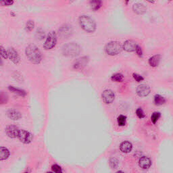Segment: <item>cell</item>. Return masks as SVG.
Returning <instances> with one entry per match:
<instances>
[{"label": "cell", "instance_id": "obj_11", "mask_svg": "<svg viewBox=\"0 0 173 173\" xmlns=\"http://www.w3.org/2000/svg\"><path fill=\"white\" fill-rule=\"evenodd\" d=\"M19 128L15 125H8L5 128V132L7 136L10 138H17L19 132Z\"/></svg>", "mask_w": 173, "mask_h": 173}, {"label": "cell", "instance_id": "obj_17", "mask_svg": "<svg viewBox=\"0 0 173 173\" xmlns=\"http://www.w3.org/2000/svg\"><path fill=\"white\" fill-rule=\"evenodd\" d=\"M120 149L123 153H129L132 149V145L129 141H123L121 144L120 145Z\"/></svg>", "mask_w": 173, "mask_h": 173}, {"label": "cell", "instance_id": "obj_40", "mask_svg": "<svg viewBox=\"0 0 173 173\" xmlns=\"http://www.w3.org/2000/svg\"><path fill=\"white\" fill-rule=\"evenodd\" d=\"M125 1H126V4L127 5V4L128 3V2H129V0H125Z\"/></svg>", "mask_w": 173, "mask_h": 173}, {"label": "cell", "instance_id": "obj_18", "mask_svg": "<svg viewBox=\"0 0 173 173\" xmlns=\"http://www.w3.org/2000/svg\"><path fill=\"white\" fill-rule=\"evenodd\" d=\"M8 90L13 93V94L20 95L21 97H25L26 95H27V93H26L25 90L22 89H20V88L15 87L12 85L8 86Z\"/></svg>", "mask_w": 173, "mask_h": 173}, {"label": "cell", "instance_id": "obj_15", "mask_svg": "<svg viewBox=\"0 0 173 173\" xmlns=\"http://www.w3.org/2000/svg\"><path fill=\"white\" fill-rule=\"evenodd\" d=\"M132 10L135 13V14L138 15H143L145 14L147 12V8H146L143 3H135L133 6H132Z\"/></svg>", "mask_w": 173, "mask_h": 173}, {"label": "cell", "instance_id": "obj_29", "mask_svg": "<svg viewBox=\"0 0 173 173\" xmlns=\"http://www.w3.org/2000/svg\"><path fill=\"white\" fill-rule=\"evenodd\" d=\"M46 37V34L44 30L41 29H37L36 32V37L38 40H43Z\"/></svg>", "mask_w": 173, "mask_h": 173}, {"label": "cell", "instance_id": "obj_20", "mask_svg": "<svg viewBox=\"0 0 173 173\" xmlns=\"http://www.w3.org/2000/svg\"><path fill=\"white\" fill-rule=\"evenodd\" d=\"M161 60V56L160 55H155L152 57H151L149 59V64L152 66V67H157L159 65V62Z\"/></svg>", "mask_w": 173, "mask_h": 173}, {"label": "cell", "instance_id": "obj_41", "mask_svg": "<svg viewBox=\"0 0 173 173\" xmlns=\"http://www.w3.org/2000/svg\"><path fill=\"white\" fill-rule=\"evenodd\" d=\"M170 1H171V0H170Z\"/></svg>", "mask_w": 173, "mask_h": 173}, {"label": "cell", "instance_id": "obj_35", "mask_svg": "<svg viewBox=\"0 0 173 173\" xmlns=\"http://www.w3.org/2000/svg\"><path fill=\"white\" fill-rule=\"evenodd\" d=\"M135 51L137 53V54L138 55L139 57H142V56H143V51H142L141 47L139 45L137 46L136 49H135Z\"/></svg>", "mask_w": 173, "mask_h": 173}, {"label": "cell", "instance_id": "obj_8", "mask_svg": "<svg viewBox=\"0 0 173 173\" xmlns=\"http://www.w3.org/2000/svg\"><path fill=\"white\" fill-rule=\"evenodd\" d=\"M89 58L88 56H83L74 61L73 64V68L76 70H82L87 66L89 63Z\"/></svg>", "mask_w": 173, "mask_h": 173}, {"label": "cell", "instance_id": "obj_21", "mask_svg": "<svg viewBox=\"0 0 173 173\" xmlns=\"http://www.w3.org/2000/svg\"><path fill=\"white\" fill-rule=\"evenodd\" d=\"M102 6V1L101 0H91L90 6L94 11H97L100 10Z\"/></svg>", "mask_w": 173, "mask_h": 173}, {"label": "cell", "instance_id": "obj_26", "mask_svg": "<svg viewBox=\"0 0 173 173\" xmlns=\"http://www.w3.org/2000/svg\"><path fill=\"white\" fill-rule=\"evenodd\" d=\"M117 122L119 126L124 127L126 125L127 122V116H124V115H120L117 118Z\"/></svg>", "mask_w": 173, "mask_h": 173}, {"label": "cell", "instance_id": "obj_31", "mask_svg": "<svg viewBox=\"0 0 173 173\" xmlns=\"http://www.w3.org/2000/svg\"><path fill=\"white\" fill-rule=\"evenodd\" d=\"M14 4V0H0V5L2 6H10Z\"/></svg>", "mask_w": 173, "mask_h": 173}, {"label": "cell", "instance_id": "obj_37", "mask_svg": "<svg viewBox=\"0 0 173 173\" xmlns=\"http://www.w3.org/2000/svg\"><path fill=\"white\" fill-rule=\"evenodd\" d=\"M2 65H3V61H2V58H1V56H0V66H2Z\"/></svg>", "mask_w": 173, "mask_h": 173}, {"label": "cell", "instance_id": "obj_22", "mask_svg": "<svg viewBox=\"0 0 173 173\" xmlns=\"http://www.w3.org/2000/svg\"><path fill=\"white\" fill-rule=\"evenodd\" d=\"M166 102V100L163 96L156 94L154 96V104L156 105H162L165 104Z\"/></svg>", "mask_w": 173, "mask_h": 173}, {"label": "cell", "instance_id": "obj_12", "mask_svg": "<svg viewBox=\"0 0 173 173\" xmlns=\"http://www.w3.org/2000/svg\"><path fill=\"white\" fill-rule=\"evenodd\" d=\"M137 94L140 97L148 96L151 92L150 87L145 84H141L137 87L136 89Z\"/></svg>", "mask_w": 173, "mask_h": 173}, {"label": "cell", "instance_id": "obj_19", "mask_svg": "<svg viewBox=\"0 0 173 173\" xmlns=\"http://www.w3.org/2000/svg\"><path fill=\"white\" fill-rule=\"evenodd\" d=\"M10 156V152L6 147H0V161L6 160Z\"/></svg>", "mask_w": 173, "mask_h": 173}, {"label": "cell", "instance_id": "obj_36", "mask_svg": "<svg viewBox=\"0 0 173 173\" xmlns=\"http://www.w3.org/2000/svg\"><path fill=\"white\" fill-rule=\"evenodd\" d=\"M146 1H148V2L151 3H154V0H146Z\"/></svg>", "mask_w": 173, "mask_h": 173}, {"label": "cell", "instance_id": "obj_2", "mask_svg": "<svg viewBox=\"0 0 173 173\" xmlns=\"http://www.w3.org/2000/svg\"><path fill=\"white\" fill-rule=\"evenodd\" d=\"M81 49L78 44L77 43L71 42L66 44L62 48V54L68 57H74L78 56L81 53Z\"/></svg>", "mask_w": 173, "mask_h": 173}, {"label": "cell", "instance_id": "obj_13", "mask_svg": "<svg viewBox=\"0 0 173 173\" xmlns=\"http://www.w3.org/2000/svg\"><path fill=\"white\" fill-rule=\"evenodd\" d=\"M137 46V42L133 41V40H127V41L124 43L122 46V49L126 51L132 52L135 51Z\"/></svg>", "mask_w": 173, "mask_h": 173}, {"label": "cell", "instance_id": "obj_9", "mask_svg": "<svg viewBox=\"0 0 173 173\" xmlns=\"http://www.w3.org/2000/svg\"><path fill=\"white\" fill-rule=\"evenodd\" d=\"M101 97H102V100L104 101V103H105L106 104H111L114 101L115 95L112 90L106 89L102 93Z\"/></svg>", "mask_w": 173, "mask_h": 173}, {"label": "cell", "instance_id": "obj_5", "mask_svg": "<svg viewBox=\"0 0 173 173\" xmlns=\"http://www.w3.org/2000/svg\"><path fill=\"white\" fill-rule=\"evenodd\" d=\"M57 43V35L56 32L51 31L47 35V37L45 43L43 44V47L46 50H51L54 48Z\"/></svg>", "mask_w": 173, "mask_h": 173}, {"label": "cell", "instance_id": "obj_1", "mask_svg": "<svg viewBox=\"0 0 173 173\" xmlns=\"http://www.w3.org/2000/svg\"><path fill=\"white\" fill-rule=\"evenodd\" d=\"M25 55L30 62L34 64H39L42 60L41 52L34 44H30L26 47Z\"/></svg>", "mask_w": 173, "mask_h": 173}, {"label": "cell", "instance_id": "obj_6", "mask_svg": "<svg viewBox=\"0 0 173 173\" xmlns=\"http://www.w3.org/2000/svg\"><path fill=\"white\" fill-rule=\"evenodd\" d=\"M17 138L20 142L24 144H29L31 143L33 139V136L31 132L23 129H20Z\"/></svg>", "mask_w": 173, "mask_h": 173}, {"label": "cell", "instance_id": "obj_10", "mask_svg": "<svg viewBox=\"0 0 173 173\" xmlns=\"http://www.w3.org/2000/svg\"><path fill=\"white\" fill-rule=\"evenodd\" d=\"M8 58L10 59L14 64H19L20 62V57L19 53L14 48L10 47L8 50Z\"/></svg>", "mask_w": 173, "mask_h": 173}, {"label": "cell", "instance_id": "obj_30", "mask_svg": "<svg viewBox=\"0 0 173 173\" xmlns=\"http://www.w3.org/2000/svg\"><path fill=\"white\" fill-rule=\"evenodd\" d=\"M0 56L5 60L8 58V51L2 46H0Z\"/></svg>", "mask_w": 173, "mask_h": 173}, {"label": "cell", "instance_id": "obj_16", "mask_svg": "<svg viewBox=\"0 0 173 173\" xmlns=\"http://www.w3.org/2000/svg\"><path fill=\"white\" fill-rule=\"evenodd\" d=\"M8 117L12 121H18L22 118V114L16 110H9L7 112Z\"/></svg>", "mask_w": 173, "mask_h": 173}, {"label": "cell", "instance_id": "obj_33", "mask_svg": "<svg viewBox=\"0 0 173 173\" xmlns=\"http://www.w3.org/2000/svg\"><path fill=\"white\" fill-rule=\"evenodd\" d=\"M136 114H137V116H138V118L140 119L144 118L145 117V114L143 112V110H142L141 108H138L136 110Z\"/></svg>", "mask_w": 173, "mask_h": 173}, {"label": "cell", "instance_id": "obj_14", "mask_svg": "<svg viewBox=\"0 0 173 173\" xmlns=\"http://www.w3.org/2000/svg\"><path fill=\"white\" fill-rule=\"evenodd\" d=\"M139 166L142 169H148L152 166V160L147 156H142L139 160Z\"/></svg>", "mask_w": 173, "mask_h": 173}, {"label": "cell", "instance_id": "obj_28", "mask_svg": "<svg viewBox=\"0 0 173 173\" xmlns=\"http://www.w3.org/2000/svg\"><path fill=\"white\" fill-rule=\"evenodd\" d=\"M161 116V113L159 112H154L152 116H151V121L153 122V124H156L157 121H158V119L160 118Z\"/></svg>", "mask_w": 173, "mask_h": 173}, {"label": "cell", "instance_id": "obj_3", "mask_svg": "<svg viewBox=\"0 0 173 173\" xmlns=\"http://www.w3.org/2000/svg\"><path fill=\"white\" fill-rule=\"evenodd\" d=\"M79 24L81 28L87 33H94L96 30V23L91 17L83 15L79 17Z\"/></svg>", "mask_w": 173, "mask_h": 173}, {"label": "cell", "instance_id": "obj_34", "mask_svg": "<svg viewBox=\"0 0 173 173\" xmlns=\"http://www.w3.org/2000/svg\"><path fill=\"white\" fill-rule=\"evenodd\" d=\"M132 77H133V78H134V79L135 80V81L137 82H138V83H139L141 81H143L144 80V78L143 77L141 76V75H139L138 74H137V73L132 74Z\"/></svg>", "mask_w": 173, "mask_h": 173}, {"label": "cell", "instance_id": "obj_23", "mask_svg": "<svg viewBox=\"0 0 173 173\" xmlns=\"http://www.w3.org/2000/svg\"><path fill=\"white\" fill-rule=\"evenodd\" d=\"M9 96L7 93L3 91H0V105L6 104L8 102Z\"/></svg>", "mask_w": 173, "mask_h": 173}, {"label": "cell", "instance_id": "obj_25", "mask_svg": "<svg viewBox=\"0 0 173 173\" xmlns=\"http://www.w3.org/2000/svg\"><path fill=\"white\" fill-rule=\"evenodd\" d=\"M35 27V23L32 20H29L25 24V30L26 32H31Z\"/></svg>", "mask_w": 173, "mask_h": 173}, {"label": "cell", "instance_id": "obj_38", "mask_svg": "<svg viewBox=\"0 0 173 173\" xmlns=\"http://www.w3.org/2000/svg\"><path fill=\"white\" fill-rule=\"evenodd\" d=\"M10 15H11V16H14H14H16V14H14V13H13V12L10 13Z\"/></svg>", "mask_w": 173, "mask_h": 173}, {"label": "cell", "instance_id": "obj_7", "mask_svg": "<svg viewBox=\"0 0 173 173\" xmlns=\"http://www.w3.org/2000/svg\"><path fill=\"white\" fill-rule=\"evenodd\" d=\"M73 33V27L69 24H64L61 26L58 30L59 36L63 39H67L72 35Z\"/></svg>", "mask_w": 173, "mask_h": 173}, {"label": "cell", "instance_id": "obj_32", "mask_svg": "<svg viewBox=\"0 0 173 173\" xmlns=\"http://www.w3.org/2000/svg\"><path fill=\"white\" fill-rule=\"evenodd\" d=\"M51 170L52 172H56V173H61L62 172V168L60 166H59L58 165H53L51 166Z\"/></svg>", "mask_w": 173, "mask_h": 173}, {"label": "cell", "instance_id": "obj_39", "mask_svg": "<svg viewBox=\"0 0 173 173\" xmlns=\"http://www.w3.org/2000/svg\"><path fill=\"white\" fill-rule=\"evenodd\" d=\"M74 1H76V0H69V2L71 3H73V2H74Z\"/></svg>", "mask_w": 173, "mask_h": 173}, {"label": "cell", "instance_id": "obj_4", "mask_svg": "<svg viewBox=\"0 0 173 173\" xmlns=\"http://www.w3.org/2000/svg\"><path fill=\"white\" fill-rule=\"evenodd\" d=\"M122 50V46L121 43L118 41H111L105 46V51L106 54L109 56H116L121 53Z\"/></svg>", "mask_w": 173, "mask_h": 173}, {"label": "cell", "instance_id": "obj_27", "mask_svg": "<svg viewBox=\"0 0 173 173\" xmlns=\"http://www.w3.org/2000/svg\"><path fill=\"white\" fill-rule=\"evenodd\" d=\"M110 165L113 169H116L119 166V161L116 158H111L110 159Z\"/></svg>", "mask_w": 173, "mask_h": 173}, {"label": "cell", "instance_id": "obj_24", "mask_svg": "<svg viewBox=\"0 0 173 173\" xmlns=\"http://www.w3.org/2000/svg\"><path fill=\"white\" fill-rule=\"evenodd\" d=\"M111 80L114 82H122L124 80V76L121 73H115L111 77Z\"/></svg>", "mask_w": 173, "mask_h": 173}]
</instances>
